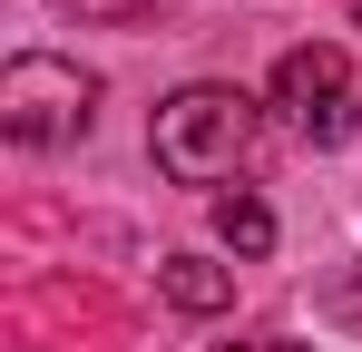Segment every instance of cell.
<instances>
[{
  "mask_svg": "<svg viewBox=\"0 0 362 352\" xmlns=\"http://www.w3.org/2000/svg\"><path fill=\"white\" fill-rule=\"evenodd\" d=\"M157 293H167L177 313H226V303H235V274L206 264V254H167V264H157Z\"/></svg>",
  "mask_w": 362,
  "mask_h": 352,
  "instance_id": "277c9868",
  "label": "cell"
},
{
  "mask_svg": "<svg viewBox=\"0 0 362 352\" xmlns=\"http://www.w3.org/2000/svg\"><path fill=\"white\" fill-rule=\"evenodd\" d=\"M59 10H137V0H59Z\"/></svg>",
  "mask_w": 362,
  "mask_h": 352,
  "instance_id": "8992f818",
  "label": "cell"
},
{
  "mask_svg": "<svg viewBox=\"0 0 362 352\" xmlns=\"http://www.w3.org/2000/svg\"><path fill=\"white\" fill-rule=\"evenodd\" d=\"M274 108L294 117L303 147H343L362 127V98H353V59L333 49V40H303V49L274 59Z\"/></svg>",
  "mask_w": 362,
  "mask_h": 352,
  "instance_id": "3957f363",
  "label": "cell"
},
{
  "mask_svg": "<svg viewBox=\"0 0 362 352\" xmlns=\"http://www.w3.org/2000/svg\"><path fill=\"white\" fill-rule=\"evenodd\" d=\"M255 137H264V117H255V98H245V88H226V78L177 88V98L157 108V127H147L157 167L177 176V186H226V176L255 157Z\"/></svg>",
  "mask_w": 362,
  "mask_h": 352,
  "instance_id": "6da1fadb",
  "label": "cell"
},
{
  "mask_svg": "<svg viewBox=\"0 0 362 352\" xmlns=\"http://www.w3.org/2000/svg\"><path fill=\"white\" fill-rule=\"evenodd\" d=\"M98 108V78L78 69V59H49V49H20L0 69V127L20 137V147H69L78 127Z\"/></svg>",
  "mask_w": 362,
  "mask_h": 352,
  "instance_id": "7a4b0ae2",
  "label": "cell"
},
{
  "mask_svg": "<svg viewBox=\"0 0 362 352\" xmlns=\"http://www.w3.org/2000/svg\"><path fill=\"white\" fill-rule=\"evenodd\" d=\"M226 352H303V343H226Z\"/></svg>",
  "mask_w": 362,
  "mask_h": 352,
  "instance_id": "52a82bcc",
  "label": "cell"
},
{
  "mask_svg": "<svg viewBox=\"0 0 362 352\" xmlns=\"http://www.w3.org/2000/svg\"><path fill=\"white\" fill-rule=\"evenodd\" d=\"M216 235L235 245L245 264H255V254H274V216H264V196H216Z\"/></svg>",
  "mask_w": 362,
  "mask_h": 352,
  "instance_id": "5b68a950",
  "label": "cell"
}]
</instances>
